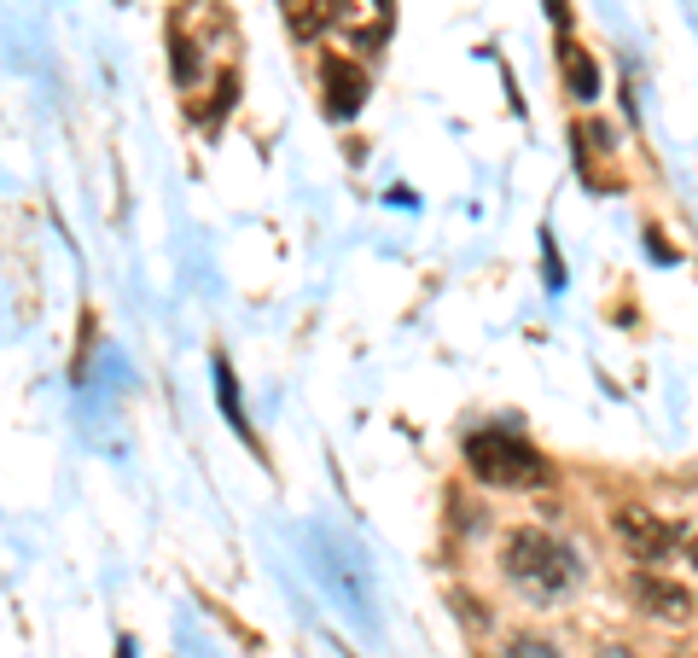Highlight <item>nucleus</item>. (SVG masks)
Wrapping results in <instances>:
<instances>
[{
    "mask_svg": "<svg viewBox=\"0 0 698 658\" xmlns=\"http://www.w3.org/2000/svg\"><path fill=\"white\" fill-rule=\"evenodd\" d=\"M548 12H553V23H559V30L571 23V7H564V0H548Z\"/></svg>",
    "mask_w": 698,
    "mask_h": 658,
    "instance_id": "9d476101",
    "label": "nucleus"
},
{
    "mask_svg": "<svg viewBox=\"0 0 698 658\" xmlns=\"http://www.w3.org/2000/svg\"><path fill=\"white\" fill-rule=\"evenodd\" d=\"M495 658H559L553 641H535V636H519V641H507Z\"/></svg>",
    "mask_w": 698,
    "mask_h": 658,
    "instance_id": "6e6552de",
    "label": "nucleus"
},
{
    "mask_svg": "<svg viewBox=\"0 0 698 658\" xmlns=\"http://www.w3.org/2000/svg\"><path fill=\"white\" fill-rule=\"evenodd\" d=\"M611 530H617V542L629 548V560H640V566H658L676 553V530H669L652 508H617Z\"/></svg>",
    "mask_w": 698,
    "mask_h": 658,
    "instance_id": "7ed1b4c3",
    "label": "nucleus"
},
{
    "mask_svg": "<svg viewBox=\"0 0 698 658\" xmlns=\"http://www.w3.org/2000/svg\"><path fill=\"white\" fill-rule=\"evenodd\" d=\"M321 88H326V117L332 122H350L361 106H367V76H361V65H350L344 53L321 59Z\"/></svg>",
    "mask_w": 698,
    "mask_h": 658,
    "instance_id": "20e7f679",
    "label": "nucleus"
},
{
    "mask_svg": "<svg viewBox=\"0 0 698 658\" xmlns=\"http://www.w3.org/2000/svg\"><path fill=\"white\" fill-rule=\"evenodd\" d=\"M629 595L640 600V612H652L663 623H687L692 618V595L681 583H669V577H658V571H635L629 577Z\"/></svg>",
    "mask_w": 698,
    "mask_h": 658,
    "instance_id": "39448f33",
    "label": "nucleus"
},
{
    "mask_svg": "<svg viewBox=\"0 0 698 658\" xmlns=\"http://www.w3.org/2000/svg\"><path fill=\"white\" fill-rule=\"evenodd\" d=\"M465 467H472L478 484H495V490H535L553 478L541 449H530L519 432H472L465 438Z\"/></svg>",
    "mask_w": 698,
    "mask_h": 658,
    "instance_id": "f03ea898",
    "label": "nucleus"
},
{
    "mask_svg": "<svg viewBox=\"0 0 698 658\" xmlns=\"http://www.w3.org/2000/svg\"><path fill=\"white\" fill-rule=\"evenodd\" d=\"M501 571H507V583H519L530 600H559V595L577 589L582 560H577L571 542H559V537H548V530L524 524V530H512V537H507Z\"/></svg>",
    "mask_w": 698,
    "mask_h": 658,
    "instance_id": "f257e3e1",
    "label": "nucleus"
},
{
    "mask_svg": "<svg viewBox=\"0 0 698 658\" xmlns=\"http://www.w3.org/2000/svg\"><path fill=\"white\" fill-rule=\"evenodd\" d=\"M216 396H222V414H227V425H233V432H239V438L250 443V420H245V402H239V379H233L227 356H216Z\"/></svg>",
    "mask_w": 698,
    "mask_h": 658,
    "instance_id": "0eeeda50",
    "label": "nucleus"
},
{
    "mask_svg": "<svg viewBox=\"0 0 698 658\" xmlns=\"http://www.w3.org/2000/svg\"><path fill=\"white\" fill-rule=\"evenodd\" d=\"M593 658H635V652H629V647H600Z\"/></svg>",
    "mask_w": 698,
    "mask_h": 658,
    "instance_id": "9b49d317",
    "label": "nucleus"
},
{
    "mask_svg": "<svg viewBox=\"0 0 698 658\" xmlns=\"http://www.w3.org/2000/svg\"><path fill=\"white\" fill-rule=\"evenodd\" d=\"M559 65H564V82H571V99H582V106H593L600 99V65H593L582 47L564 36L559 41Z\"/></svg>",
    "mask_w": 698,
    "mask_h": 658,
    "instance_id": "423d86ee",
    "label": "nucleus"
},
{
    "mask_svg": "<svg viewBox=\"0 0 698 658\" xmlns=\"http://www.w3.org/2000/svg\"><path fill=\"white\" fill-rule=\"evenodd\" d=\"M687 560H692V566H698V537H692V548H687Z\"/></svg>",
    "mask_w": 698,
    "mask_h": 658,
    "instance_id": "f8f14e48",
    "label": "nucleus"
},
{
    "mask_svg": "<svg viewBox=\"0 0 698 658\" xmlns=\"http://www.w3.org/2000/svg\"><path fill=\"white\" fill-rule=\"evenodd\" d=\"M541 251H548V286L559 292V286H564V263H559V251H553V239H548V234H541Z\"/></svg>",
    "mask_w": 698,
    "mask_h": 658,
    "instance_id": "1a4fd4ad",
    "label": "nucleus"
}]
</instances>
